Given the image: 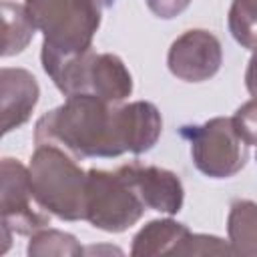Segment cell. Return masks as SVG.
I'll return each mask as SVG.
<instances>
[{"mask_svg": "<svg viewBox=\"0 0 257 257\" xmlns=\"http://www.w3.org/2000/svg\"><path fill=\"white\" fill-rule=\"evenodd\" d=\"M58 145L76 159H112L126 153L120 104L94 94H72L44 112L34 126V145Z\"/></svg>", "mask_w": 257, "mask_h": 257, "instance_id": "obj_1", "label": "cell"}, {"mask_svg": "<svg viewBox=\"0 0 257 257\" xmlns=\"http://www.w3.org/2000/svg\"><path fill=\"white\" fill-rule=\"evenodd\" d=\"M42 32L40 58H68L92 50L102 20V0H24Z\"/></svg>", "mask_w": 257, "mask_h": 257, "instance_id": "obj_2", "label": "cell"}, {"mask_svg": "<svg viewBox=\"0 0 257 257\" xmlns=\"http://www.w3.org/2000/svg\"><path fill=\"white\" fill-rule=\"evenodd\" d=\"M28 173L32 193L44 211L62 221L84 219L86 171L76 157L52 143L36 145Z\"/></svg>", "mask_w": 257, "mask_h": 257, "instance_id": "obj_3", "label": "cell"}, {"mask_svg": "<svg viewBox=\"0 0 257 257\" xmlns=\"http://www.w3.org/2000/svg\"><path fill=\"white\" fill-rule=\"evenodd\" d=\"M145 209L147 205L118 169L86 171L84 221L92 227L106 233H122L141 221Z\"/></svg>", "mask_w": 257, "mask_h": 257, "instance_id": "obj_4", "label": "cell"}, {"mask_svg": "<svg viewBox=\"0 0 257 257\" xmlns=\"http://www.w3.org/2000/svg\"><path fill=\"white\" fill-rule=\"evenodd\" d=\"M181 137L191 145L195 167L209 179L237 175L249 157V145L237 133L231 116H215L203 124L181 126Z\"/></svg>", "mask_w": 257, "mask_h": 257, "instance_id": "obj_5", "label": "cell"}, {"mask_svg": "<svg viewBox=\"0 0 257 257\" xmlns=\"http://www.w3.org/2000/svg\"><path fill=\"white\" fill-rule=\"evenodd\" d=\"M0 181V215L4 239L2 253H6L12 235H32L38 229H44L50 225V213L38 205L32 193L28 167H24L18 159H2Z\"/></svg>", "mask_w": 257, "mask_h": 257, "instance_id": "obj_6", "label": "cell"}, {"mask_svg": "<svg viewBox=\"0 0 257 257\" xmlns=\"http://www.w3.org/2000/svg\"><path fill=\"white\" fill-rule=\"evenodd\" d=\"M223 64V48L219 38L203 28L183 32L173 40L167 66L173 76L185 82H203L213 78Z\"/></svg>", "mask_w": 257, "mask_h": 257, "instance_id": "obj_7", "label": "cell"}, {"mask_svg": "<svg viewBox=\"0 0 257 257\" xmlns=\"http://www.w3.org/2000/svg\"><path fill=\"white\" fill-rule=\"evenodd\" d=\"M118 171L135 187L147 209L167 215H175L181 211L185 191L181 179L173 171L155 165H141V163L122 165Z\"/></svg>", "mask_w": 257, "mask_h": 257, "instance_id": "obj_8", "label": "cell"}, {"mask_svg": "<svg viewBox=\"0 0 257 257\" xmlns=\"http://www.w3.org/2000/svg\"><path fill=\"white\" fill-rule=\"evenodd\" d=\"M40 96L38 82L26 68L4 66L0 70V112L2 135L28 122Z\"/></svg>", "mask_w": 257, "mask_h": 257, "instance_id": "obj_9", "label": "cell"}, {"mask_svg": "<svg viewBox=\"0 0 257 257\" xmlns=\"http://www.w3.org/2000/svg\"><path fill=\"white\" fill-rule=\"evenodd\" d=\"M133 92V76L124 62L110 52H90L84 72V92L110 104L124 102Z\"/></svg>", "mask_w": 257, "mask_h": 257, "instance_id": "obj_10", "label": "cell"}, {"mask_svg": "<svg viewBox=\"0 0 257 257\" xmlns=\"http://www.w3.org/2000/svg\"><path fill=\"white\" fill-rule=\"evenodd\" d=\"M120 118L126 153L143 155L157 145L163 131V118L153 102L135 100L128 104H120Z\"/></svg>", "mask_w": 257, "mask_h": 257, "instance_id": "obj_11", "label": "cell"}, {"mask_svg": "<svg viewBox=\"0 0 257 257\" xmlns=\"http://www.w3.org/2000/svg\"><path fill=\"white\" fill-rule=\"evenodd\" d=\"M189 227L175 219H153L133 237L131 255L135 257H151V255H175L185 237L189 235Z\"/></svg>", "mask_w": 257, "mask_h": 257, "instance_id": "obj_12", "label": "cell"}, {"mask_svg": "<svg viewBox=\"0 0 257 257\" xmlns=\"http://www.w3.org/2000/svg\"><path fill=\"white\" fill-rule=\"evenodd\" d=\"M227 235L233 253L257 255V203L251 199H235L229 207Z\"/></svg>", "mask_w": 257, "mask_h": 257, "instance_id": "obj_13", "label": "cell"}, {"mask_svg": "<svg viewBox=\"0 0 257 257\" xmlns=\"http://www.w3.org/2000/svg\"><path fill=\"white\" fill-rule=\"evenodd\" d=\"M2 20H4V44L2 56L20 54L28 42L34 38L36 26L24 4H14L10 0L2 2Z\"/></svg>", "mask_w": 257, "mask_h": 257, "instance_id": "obj_14", "label": "cell"}, {"mask_svg": "<svg viewBox=\"0 0 257 257\" xmlns=\"http://www.w3.org/2000/svg\"><path fill=\"white\" fill-rule=\"evenodd\" d=\"M26 253L30 257H46V255H58V257H78L84 253L82 245L76 241L74 235L58 231V229H38L30 235Z\"/></svg>", "mask_w": 257, "mask_h": 257, "instance_id": "obj_15", "label": "cell"}, {"mask_svg": "<svg viewBox=\"0 0 257 257\" xmlns=\"http://www.w3.org/2000/svg\"><path fill=\"white\" fill-rule=\"evenodd\" d=\"M227 24L243 48L257 50V0H233Z\"/></svg>", "mask_w": 257, "mask_h": 257, "instance_id": "obj_16", "label": "cell"}, {"mask_svg": "<svg viewBox=\"0 0 257 257\" xmlns=\"http://www.w3.org/2000/svg\"><path fill=\"white\" fill-rule=\"evenodd\" d=\"M233 253L231 245L215 235H203V233H189L175 255H223Z\"/></svg>", "mask_w": 257, "mask_h": 257, "instance_id": "obj_17", "label": "cell"}, {"mask_svg": "<svg viewBox=\"0 0 257 257\" xmlns=\"http://www.w3.org/2000/svg\"><path fill=\"white\" fill-rule=\"evenodd\" d=\"M231 118L241 139L249 147L257 145V98H251L245 104H241Z\"/></svg>", "mask_w": 257, "mask_h": 257, "instance_id": "obj_18", "label": "cell"}, {"mask_svg": "<svg viewBox=\"0 0 257 257\" xmlns=\"http://www.w3.org/2000/svg\"><path fill=\"white\" fill-rule=\"evenodd\" d=\"M145 2L155 16L163 20H171L181 12H185L193 0H145Z\"/></svg>", "mask_w": 257, "mask_h": 257, "instance_id": "obj_19", "label": "cell"}, {"mask_svg": "<svg viewBox=\"0 0 257 257\" xmlns=\"http://www.w3.org/2000/svg\"><path fill=\"white\" fill-rule=\"evenodd\" d=\"M245 86L253 98H257V50H253L247 70H245Z\"/></svg>", "mask_w": 257, "mask_h": 257, "instance_id": "obj_20", "label": "cell"}]
</instances>
